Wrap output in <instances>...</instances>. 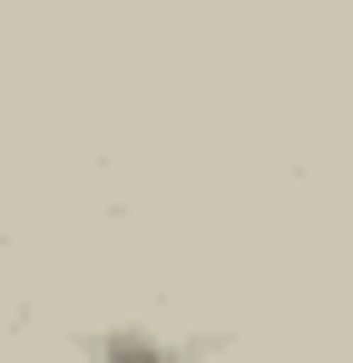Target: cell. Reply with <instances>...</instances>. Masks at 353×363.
<instances>
[{
    "mask_svg": "<svg viewBox=\"0 0 353 363\" xmlns=\"http://www.w3.org/2000/svg\"><path fill=\"white\" fill-rule=\"evenodd\" d=\"M89 363H245V354L186 344V334H157V324H108V334H89Z\"/></svg>",
    "mask_w": 353,
    "mask_h": 363,
    "instance_id": "1",
    "label": "cell"
}]
</instances>
